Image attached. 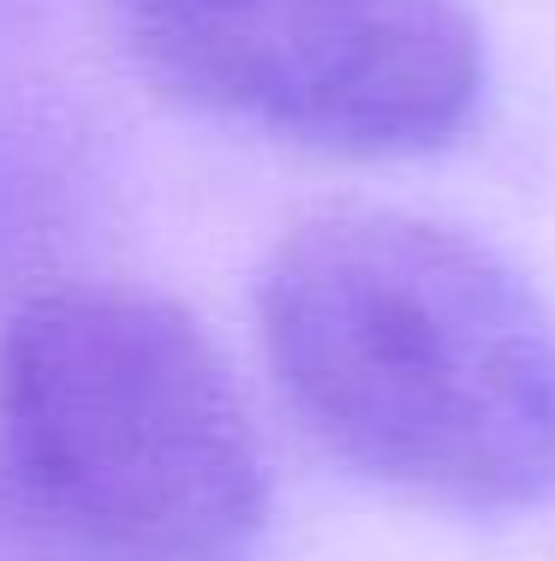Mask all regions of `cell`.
<instances>
[{"instance_id":"obj_1","label":"cell","mask_w":555,"mask_h":561,"mask_svg":"<svg viewBox=\"0 0 555 561\" xmlns=\"http://www.w3.org/2000/svg\"><path fill=\"white\" fill-rule=\"evenodd\" d=\"M257 335L305 436L454 514L555 496V317L484 239L406 209H328L269 251Z\"/></svg>"},{"instance_id":"obj_2","label":"cell","mask_w":555,"mask_h":561,"mask_svg":"<svg viewBox=\"0 0 555 561\" xmlns=\"http://www.w3.org/2000/svg\"><path fill=\"white\" fill-rule=\"evenodd\" d=\"M0 478L55 561H257L269 538V460L228 358L138 287L12 311Z\"/></svg>"},{"instance_id":"obj_3","label":"cell","mask_w":555,"mask_h":561,"mask_svg":"<svg viewBox=\"0 0 555 561\" xmlns=\"http://www.w3.org/2000/svg\"><path fill=\"white\" fill-rule=\"evenodd\" d=\"M102 12L162 96L316 156H430L484 96L466 0H102Z\"/></svg>"}]
</instances>
